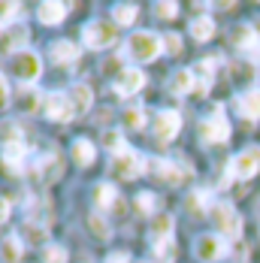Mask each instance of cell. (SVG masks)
Masks as SVG:
<instances>
[{
	"label": "cell",
	"instance_id": "cell-1",
	"mask_svg": "<svg viewBox=\"0 0 260 263\" xmlns=\"http://www.w3.org/2000/svg\"><path fill=\"white\" fill-rule=\"evenodd\" d=\"M160 54H163V33H155V30H133L124 46V58L136 64H148Z\"/></svg>",
	"mask_w": 260,
	"mask_h": 263
},
{
	"label": "cell",
	"instance_id": "cell-2",
	"mask_svg": "<svg viewBox=\"0 0 260 263\" xmlns=\"http://www.w3.org/2000/svg\"><path fill=\"white\" fill-rule=\"evenodd\" d=\"M82 43L94 52L100 49H112L118 43V25L112 18H91L88 25L82 27Z\"/></svg>",
	"mask_w": 260,
	"mask_h": 263
},
{
	"label": "cell",
	"instance_id": "cell-3",
	"mask_svg": "<svg viewBox=\"0 0 260 263\" xmlns=\"http://www.w3.org/2000/svg\"><path fill=\"white\" fill-rule=\"evenodd\" d=\"M9 73L22 82V85H33V82L43 76V58H40V52H33V49L15 52L9 58Z\"/></svg>",
	"mask_w": 260,
	"mask_h": 263
},
{
	"label": "cell",
	"instance_id": "cell-4",
	"mask_svg": "<svg viewBox=\"0 0 260 263\" xmlns=\"http://www.w3.org/2000/svg\"><path fill=\"white\" fill-rule=\"evenodd\" d=\"M254 176H260V145H248L227 160V179L248 182Z\"/></svg>",
	"mask_w": 260,
	"mask_h": 263
},
{
	"label": "cell",
	"instance_id": "cell-5",
	"mask_svg": "<svg viewBox=\"0 0 260 263\" xmlns=\"http://www.w3.org/2000/svg\"><path fill=\"white\" fill-rule=\"evenodd\" d=\"M209 218L215 221V230H218L221 236L239 239V233H242V218H239V212H236L233 203H227V200H218V203H212Z\"/></svg>",
	"mask_w": 260,
	"mask_h": 263
},
{
	"label": "cell",
	"instance_id": "cell-6",
	"mask_svg": "<svg viewBox=\"0 0 260 263\" xmlns=\"http://www.w3.org/2000/svg\"><path fill=\"white\" fill-rule=\"evenodd\" d=\"M112 176L121 179V182H130V179H139L145 170H148V158H142L136 148H124L121 155H112Z\"/></svg>",
	"mask_w": 260,
	"mask_h": 263
},
{
	"label": "cell",
	"instance_id": "cell-7",
	"mask_svg": "<svg viewBox=\"0 0 260 263\" xmlns=\"http://www.w3.org/2000/svg\"><path fill=\"white\" fill-rule=\"evenodd\" d=\"M145 173L155 176L157 182H163V184H182L194 176L191 166H184L179 160H166V158H148V170Z\"/></svg>",
	"mask_w": 260,
	"mask_h": 263
},
{
	"label": "cell",
	"instance_id": "cell-8",
	"mask_svg": "<svg viewBox=\"0 0 260 263\" xmlns=\"http://www.w3.org/2000/svg\"><path fill=\"white\" fill-rule=\"evenodd\" d=\"M200 139L206 142V145H221V142H227L230 139V121H227V115H224V106H215V112L200 121Z\"/></svg>",
	"mask_w": 260,
	"mask_h": 263
},
{
	"label": "cell",
	"instance_id": "cell-9",
	"mask_svg": "<svg viewBox=\"0 0 260 263\" xmlns=\"http://www.w3.org/2000/svg\"><path fill=\"white\" fill-rule=\"evenodd\" d=\"M227 251H230V245H227V239L221 236V233H203V236H197V242H194V257L200 263L221 260Z\"/></svg>",
	"mask_w": 260,
	"mask_h": 263
},
{
	"label": "cell",
	"instance_id": "cell-10",
	"mask_svg": "<svg viewBox=\"0 0 260 263\" xmlns=\"http://www.w3.org/2000/svg\"><path fill=\"white\" fill-rule=\"evenodd\" d=\"M43 115H46L49 121L67 124V121H73V118H76V109H73V103H70V97H67V94L52 91V94H46V100H43Z\"/></svg>",
	"mask_w": 260,
	"mask_h": 263
},
{
	"label": "cell",
	"instance_id": "cell-11",
	"mask_svg": "<svg viewBox=\"0 0 260 263\" xmlns=\"http://www.w3.org/2000/svg\"><path fill=\"white\" fill-rule=\"evenodd\" d=\"M182 130V115L176 112V109H160L155 115V121H152V133H155L157 142H170V139H176Z\"/></svg>",
	"mask_w": 260,
	"mask_h": 263
},
{
	"label": "cell",
	"instance_id": "cell-12",
	"mask_svg": "<svg viewBox=\"0 0 260 263\" xmlns=\"http://www.w3.org/2000/svg\"><path fill=\"white\" fill-rule=\"evenodd\" d=\"M145 88V73L139 67H124L118 76H112V91L118 97H133Z\"/></svg>",
	"mask_w": 260,
	"mask_h": 263
},
{
	"label": "cell",
	"instance_id": "cell-13",
	"mask_svg": "<svg viewBox=\"0 0 260 263\" xmlns=\"http://www.w3.org/2000/svg\"><path fill=\"white\" fill-rule=\"evenodd\" d=\"M25 43H27V27L22 22H15V25H9V27H0V52L3 54L12 58L15 52L27 49Z\"/></svg>",
	"mask_w": 260,
	"mask_h": 263
},
{
	"label": "cell",
	"instance_id": "cell-14",
	"mask_svg": "<svg viewBox=\"0 0 260 263\" xmlns=\"http://www.w3.org/2000/svg\"><path fill=\"white\" fill-rule=\"evenodd\" d=\"M230 43L236 46V52H242V54H254L257 58L260 54V36L254 33V27L251 25H236L233 30H230Z\"/></svg>",
	"mask_w": 260,
	"mask_h": 263
},
{
	"label": "cell",
	"instance_id": "cell-15",
	"mask_svg": "<svg viewBox=\"0 0 260 263\" xmlns=\"http://www.w3.org/2000/svg\"><path fill=\"white\" fill-rule=\"evenodd\" d=\"M3 173L9 176H22L27 170V145L25 142H15V145H3Z\"/></svg>",
	"mask_w": 260,
	"mask_h": 263
},
{
	"label": "cell",
	"instance_id": "cell-16",
	"mask_svg": "<svg viewBox=\"0 0 260 263\" xmlns=\"http://www.w3.org/2000/svg\"><path fill=\"white\" fill-rule=\"evenodd\" d=\"M33 170H36V179L43 184H52L58 182L61 176H64V160H61V155H43V158L33 163Z\"/></svg>",
	"mask_w": 260,
	"mask_h": 263
},
{
	"label": "cell",
	"instance_id": "cell-17",
	"mask_svg": "<svg viewBox=\"0 0 260 263\" xmlns=\"http://www.w3.org/2000/svg\"><path fill=\"white\" fill-rule=\"evenodd\" d=\"M79 54H82V46L73 43V40H54L52 46H49V58H52L54 64H61V67L76 64Z\"/></svg>",
	"mask_w": 260,
	"mask_h": 263
},
{
	"label": "cell",
	"instance_id": "cell-18",
	"mask_svg": "<svg viewBox=\"0 0 260 263\" xmlns=\"http://www.w3.org/2000/svg\"><path fill=\"white\" fill-rule=\"evenodd\" d=\"M233 109L245 118V121H257L260 118V88L242 91V94L233 100Z\"/></svg>",
	"mask_w": 260,
	"mask_h": 263
},
{
	"label": "cell",
	"instance_id": "cell-19",
	"mask_svg": "<svg viewBox=\"0 0 260 263\" xmlns=\"http://www.w3.org/2000/svg\"><path fill=\"white\" fill-rule=\"evenodd\" d=\"M227 73H230L233 85H239L242 91H251V85L257 79V67L251 61H233V64H227Z\"/></svg>",
	"mask_w": 260,
	"mask_h": 263
},
{
	"label": "cell",
	"instance_id": "cell-20",
	"mask_svg": "<svg viewBox=\"0 0 260 263\" xmlns=\"http://www.w3.org/2000/svg\"><path fill=\"white\" fill-rule=\"evenodd\" d=\"M209 209H212V194H209L206 187L188 191V197H184V212H188L191 218H203V215H209Z\"/></svg>",
	"mask_w": 260,
	"mask_h": 263
},
{
	"label": "cell",
	"instance_id": "cell-21",
	"mask_svg": "<svg viewBox=\"0 0 260 263\" xmlns=\"http://www.w3.org/2000/svg\"><path fill=\"white\" fill-rule=\"evenodd\" d=\"M43 100H46V97L40 94V88L25 85V88H18V91H15V100H12V103H15V109H18L22 115H33V112L43 106Z\"/></svg>",
	"mask_w": 260,
	"mask_h": 263
},
{
	"label": "cell",
	"instance_id": "cell-22",
	"mask_svg": "<svg viewBox=\"0 0 260 263\" xmlns=\"http://www.w3.org/2000/svg\"><path fill=\"white\" fill-rule=\"evenodd\" d=\"M173 230H176V218L170 212H160L152 218V245H163L173 242Z\"/></svg>",
	"mask_w": 260,
	"mask_h": 263
},
{
	"label": "cell",
	"instance_id": "cell-23",
	"mask_svg": "<svg viewBox=\"0 0 260 263\" xmlns=\"http://www.w3.org/2000/svg\"><path fill=\"white\" fill-rule=\"evenodd\" d=\"M67 9H70V3H58V0H43V3L36 6V18H40L43 25H61V22L67 18Z\"/></svg>",
	"mask_w": 260,
	"mask_h": 263
},
{
	"label": "cell",
	"instance_id": "cell-24",
	"mask_svg": "<svg viewBox=\"0 0 260 263\" xmlns=\"http://www.w3.org/2000/svg\"><path fill=\"white\" fill-rule=\"evenodd\" d=\"M67 97H70V103L76 109V115H88L91 106H94V91H91V85H85V82L73 85V88L67 91Z\"/></svg>",
	"mask_w": 260,
	"mask_h": 263
},
{
	"label": "cell",
	"instance_id": "cell-25",
	"mask_svg": "<svg viewBox=\"0 0 260 263\" xmlns=\"http://www.w3.org/2000/svg\"><path fill=\"white\" fill-rule=\"evenodd\" d=\"M109 18L115 22L118 27H130V25H136V18H139V6L136 3H115L112 6V12H109Z\"/></svg>",
	"mask_w": 260,
	"mask_h": 263
},
{
	"label": "cell",
	"instance_id": "cell-26",
	"mask_svg": "<svg viewBox=\"0 0 260 263\" xmlns=\"http://www.w3.org/2000/svg\"><path fill=\"white\" fill-rule=\"evenodd\" d=\"M170 91L173 94H194L197 91V73L194 70H179V73H173V79H170Z\"/></svg>",
	"mask_w": 260,
	"mask_h": 263
},
{
	"label": "cell",
	"instance_id": "cell-27",
	"mask_svg": "<svg viewBox=\"0 0 260 263\" xmlns=\"http://www.w3.org/2000/svg\"><path fill=\"white\" fill-rule=\"evenodd\" d=\"M191 36L197 40V43H209L212 36H215V18L212 15H197V18H191Z\"/></svg>",
	"mask_w": 260,
	"mask_h": 263
},
{
	"label": "cell",
	"instance_id": "cell-28",
	"mask_svg": "<svg viewBox=\"0 0 260 263\" xmlns=\"http://www.w3.org/2000/svg\"><path fill=\"white\" fill-rule=\"evenodd\" d=\"M70 155H73V160H76L79 166H91L94 158H97V148H94L91 139H76L73 148H70Z\"/></svg>",
	"mask_w": 260,
	"mask_h": 263
},
{
	"label": "cell",
	"instance_id": "cell-29",
	"mask_svg": "<svg viewBox=\"0 0 260 263\" xmlns=\"http://www.w3.org/2000/svg\"><path fill=\"white\" fill-rule=\"evenodd\" d=\"M88 230H91V236L94 239H112V224H109V218H106V212H91L88 215Z\"/></svg>",
	"mask_w": 260,
	"mask_h": 263
},
{
	"label": "cell",
	"instance_id": "cell-30",
	"mask_svg": "<svg viewBox=\"0 0 260 263\" xmlns=\"http://www.w3.org/2000/svg\"><path fill=\"white\" fill-rule=\"evenodd\" d=\"M94 203H97V209H109V206H115V203H118V191H115V184L112 182H97L94 184Z\"/></svg>",
	"mask_w": 260,
	"mask_h": 263
},
{
	"label": "cell",
	"instance_id": "cell-31",
	"mask_svg": "<svg viewBox=\"0 0 260 263\" xmlns=\"http://www.w3.org/2000/svg\"><path fill=\"white\" fill-rule=\"evenodd\" d=\"M103 148L106 152H112V155H121L124 148H130L127 142H124V130H118V127L103 130Z\"/></svg>",
	"mask_w": 260,
	"mask_h": 263
},
{
	"label": "cell",
	"instance_id": "cell-32",
	"mask_svg": "<svg viewBox=\"0 0 260 263\" xmlns=\"http://www.w3.org/2000/svg\"><path fill=\"white\" fill-rule=\"evenodd\" d=\"M121 121H124V127H130V130H142L145 127V109L142 106H127L121 112Z\"/></svg>",
	"mask_w": 260,
	"mask_h": 263
},
{
	"label": "cell",
	"instance_id": "cell-33",
	"mask_svg": "<svg viewBox=\"0 0 260 263\" xmlns=\"http://www.w3.org/2000/svg\"><path fill=\"white\" fill-rule=\"evenodd\" d=\"M0 257L9 263H18L22 260V239L18 236H6L0 242Z\"/></svg>",
	"mask_w": 260,
	"mask_h": 263
},
{
	"label": "cell",
	"instance_id": "cell-34",
	"mask_svg": "<svg viewBox=\"0 0 260 263\" xmlns=\"http://www.w3.org/2000/svg\"><path fill=\"white\" fill-rule=\"evenodd\" d=\"M18 3L15 0H0V27H9L15 25V15H18Z\"/></svg>",
	"mask_w": 260,
	"mask_h": 263
},
{
	"label": "cell",
	"instance_id": "cell-35",
	"mask_svg": "<svg viewBox=\"0 0 260 263\" xmlns=\"http://www.w3.org/2000/svg\"><path fill=\"white\" fill-rule=\"evenodd\" d=\"M22 233H25L30 242H46V236H49V233H46V224H40V221H30V218L25 221Z\"/></svg>",
	"mask_w": 260,
	"mask_h": 263
},
{
	"label": "cell",
	"instance_id": "cell-36",
	"mask_svg": "<svg viewBox=\"0 0 260 263\" xmlns=\"http://www.w3.org/2000/svg\"><path fill=\"white\" fill-rule=\"evenodd\" d=\"M152 9H155L157 18H163V22H170V18H176V15H179V3H173V0H157Z\"/></svg>",
	"mask_w": 260,
	"mask_h": 263
},
{
	"label": "cell",
	"instance_id": "cell-37",
	"mask_svg": "<svg viewBox=\"0 0 260 263\" xmlns=\"http://www.w3.org/2000/svg\"><path fill=\"white\" fill-rule=\"evenodd\" d=\"M43 263H67V248L64 245H46L43 248Z\"/></svg>",
	"mask_w": 260,
	"mask_h": 263
},
{
	"label": "cell",
	"instance_id": "cell-38",
	"mask_svg": "<svg viewBox=\"0 0 260 263\" xmlns=\"http://www.w3.org/2000/svg\"><path fill=\"white\" fill-rule=\"evenodd\" d=\"M136 209L142 212V215H152L155 212V206H157V200H155V194H148V191H142V194H136Z\"/></svg>",
	"mask_w": 260,
	"mask_h": 263
},
{
	"label": "cell",
	"instance_id": "cell-39",
	"mask_svg": "<svg viewBox=\"0 0 260 263\" xmlns=\"http://www.w3.org/2000/svg\"><path fill=\"white\" fill-rule=\"evenodd\" d=\"M163 54H182V36L179 33H163Z\"/></svg>",
	"mask_w": 260,
	"mask_h": 263
},
{
	"label": "cell",
	"instance_id": "cell-40",
	"mask_svg": "<svg viewBox=\"0 0 260 263\" xmlns=\"http://www.w3.org/2000/svg\"><path fill=\"white\" fill-rule=\"evenodd\" d=\"M0 136H3V145H15V142H22V133H18V127L15 124H3L0 127Z\"/></svg>",
	"mask_w": 260,
	"mask_h": 263
},
{
	"label": "cell",
	"instance_id": "cell-41",
	"mask_svg": "<svg viewBox=\"0 0 260 263\" xmlns=\"http://www.w3.org/2000/svg\"><path fill=\"white\" fill-rule=\"evenodd\" d=\"M6 103H9V82H6L3 73H0V109H3Z\"/></svg>",
	"mask_w": 260,
	"mask_h": 263
},
{
	"label": "cell",
	"instance_id": "cell-42",
	"mask_svg": "<svg viewBox=\"0 0 260 263\" xmlns=\"http://www.w3.org/2000/svg\"><path fill=\"white\" fill-rule=\"evenodd\" d=\"M106 263H130V254H124V251H115V254H109V257H106Z\"/></svg>",
	"mask_w": 260,
	"mask_h": 263
},
{
	"label": "cell",
	"instance_id": "cell-43",
	"mask_svg": "<svg viewBox=\"0 0 260 263\" xmlns=\"http://www.w3.org/2000/svg\"><path fill=\"white\" fill-rule=\"evenodd\" d=\"M9 212H12L9 200H6V197H0V221H6V218H9Z\"/></svg>",
	"mask_w": 260,
	"mask_h": 263
},
{
	"label": "cell",
	"instance_id": "cell-44",
	"mask_svg": "<svg viewBox=\"0 0 260 263\" xmlns=\"http://www.w3.org/2000/svg\"><path fill=\"white\" fill-rule=\"evenodd\" d=\"M251 27H254V33H257V36H260V15H257V18H254V22H251Z\"/></svg>",
	"mask_w": 260,
	"mask_h": 263
}]
</instances>
